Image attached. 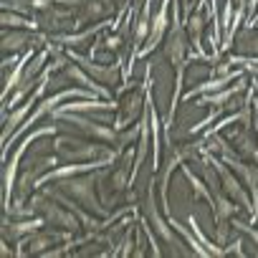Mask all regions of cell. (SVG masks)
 Listing matches in <instances>:
<instances>
[{"label": "cell", "mask_w": 258, "mask_h": 258, "mask_svg": "<svg viewBox=\"0 0 258 258\" xmlns=\"http://www.w3.org/2000/svg\"><path fill=\"white\" fill-rule=\"evenodd\" d=\"M170 3L172 0H162V6H160V11L155 13V18H152V23H150V36H147V46L142 48V56H147L160 41H162V36H165V28H167V16H170Z\"/></svg>", "instance_id": "obj_2"}, {"label": "cell", "mask_w": 258, "mask_h": 258, "mask_svg": "<svg viewBox=\"0 0 258 258\" xmlns=\"http://www.w3.org/2000/svg\"><path fill=\"white\" fill-rule=\"evenodd\" d=\"M114 3H121V0H114ZM121 6H124V3H121Z\"/></svg>", "instance_id": "obj_10"}, {"label": "cell", "mask_w": 258, "mask_h": 258, "mask_svg": "<svg viewBox=\"0 0 258 258\" xmlns=\"http://www.w3.org/2000/svg\"><path fill=\"white\" fill-rule=\"evenodd\" d=\"M140 109H142V91H135L132 96H129V99L124 101V106L119 109L116 129H119V126H126V121H132V119L140 114Z\"/></svg>", "instance_id": "obj_3"}, {"label": "cell", "mask_w": 258, "mask_h": 258, "mask_svg": "<svg viewBox=\"0 0 258 258\" xmlns=\"http://www.w3.org/2000/svg\"><path fill=\"white\" fill-rule=\"evenodd\" d=\"M3 26H6V28L13 26V28H31V31H33V28L38 26V21H36V18H26V16H21V13L6 11V13H3Z\"/></svg>", "instance_id": "obj_5"}, {"label": "cell", "mask_w": 258, "mask_h": 258, "mask_svg": "<svg viewBox=\"0 0 258 258\" xmlns=\"http://www.w3.org/2000/svg\"><path fill=\"white\" fill-rule=\"evenodd\" d=\"M255 18H258V11H255ZM255 18H253V21H255Z\"/></svg>", "instance_id": "obj_11"}, {"label": "cell", "mask_w": 258, "mask_h": 258, "mask_svg": "<svg viewBox=\"0 0 258 258\" xmlns=\"http://www.w3.org/2000/svg\"><path fill=\"white\" fill-rule=\"evenodd\" d=\"M36 41H38V38L31 33V28H28L26 33H18V31H16L13 36H11L8 28H6V36H3V51H11V48L18 51V48H26V46L31 48V43H36ZM36 46H38V43H36ZM36 46H33V48H36Z\"/></svg>", "instance_id": "obj_4"}, {"label": "cell", "mask_w": 258, "mask_h": 258, "mask_svg": "<svg viewBox=\"0 0 258 258\" xmlns=\"http://www.w3.org/2000/svg\"><path fill=\"white\" fill-rule=\"evenodd\" d=\"M69 76H71V79H79L81 84H86V86H89V89H94L96 94H106V91H104V86H99V84H94V81H91L89 76H84V74H81V71H79L76 66H69Z\"/></svg>", "instance_id": "obj_7"}, {"label": "cell", "mask_w": 258, "mask_h": 258, "mask_svg": "<svg viewBox=\"0 0 258 258\" xmlns=\"http://www.w3.org/2000/svg\"><path fill=\"white\" fill-rule=\"evenodd\" d=\"M255 8H258V0H250V3H248V23H253V18H255Z\"/></svg>", "instance_id": "obj_8"}, {"label": "cell", "mask_w": 258, "mask_h": 258, "mask_svg": "<svg viewBox=\"0 0 258 258\" xmlns=\"http://www.w3.org/2000/svg\"><path fill=\"white\" fill-rule=\"evenodd\" d=\"M195 6H198V3H195V0H182V11H185V16H190Z\"/></svg>", "instance_id": "obj_9"}, {"label": "cell", "mask_w": 258, "mask_h": 258, "mask_svg": "<svg viewBox=\"0 0 258 258\" xmlns=\"http://www.w3.org/2000/svg\"><path fill=\"white\" fill-rule=\"evenodd\" d=\"M63 187H66L79 203H84V208L94 210L96 215H106V208H101V203H99L96 195H94V182H86V180H66Z\"/></svg>", "instance_id": "obj_1"}, {"label": "cell", "mask_w": 258, "mask_h": 258, "mask_svg": "<svg viewBox=\"0 0 258 258\" xmlns=\"http://www.w3.org/2000/svg\"><path fill=\"white\" fill-rule=\"evenodd\" d=\"M233 76H235V74H228V76H223V79H210V81H205V84L195 86L192 91H187V94H185V99H192L195 94H203V91H210V89H215V91H218V89H220L225 81H230Z\"/></svg>", "instance_id": "obj_6"}]
</instances>
